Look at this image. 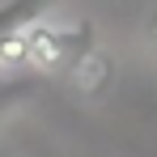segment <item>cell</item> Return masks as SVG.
I'll return each mask as SVG.
<instances>
[{
	"instance_id": "cell-1",
	"label": "cell",
	"mask_w": 157,
	"mask_h": 157,
	"mask_svg": "<svg viewBox=\"0 0 157 157\" xmlns=\"http://www.w3.org/2000/svg\"><path fill=\"white\" fill-rule=\"evenodd\" d=\"M94 43H98L94 21H34L21 34V59H26V68L51 77L85 59L94 51Z\"/></svg>"
},
{
	"instance_id": "cell-2",
	"label": "cell",
	"mask_w": 157,
	"mask_h": 157,
	"mask_svg": "<svg viewBox=\"0 0 157 157\" xmlns=\"http://www.w3.org/2000/svg\"><path fill=\"white\" fill-rule=\"evenodd\" d=\"M38 85H43V72H34V68H21V72L4 68L0 72V119H9L21 102H30L38 94Z\"/></svg>"
},
{
	"instance_id": "cell-3",
	"label": "cell",
	"mask_w": 157,
	"mask_h": 157,
	"mask_svg": "<svg viewBox=\"0 0 157 157\" xmlns=\"http://www.w3.org/2000/svg\"><path fill=\"white\" fill-rule=\"evenodd\" d=\"M68 72H72V81H77L85 94H98V89H106V81H110V59L94 47V51L85 55V59H77Z\"/></svg>"
}]
</instances>
